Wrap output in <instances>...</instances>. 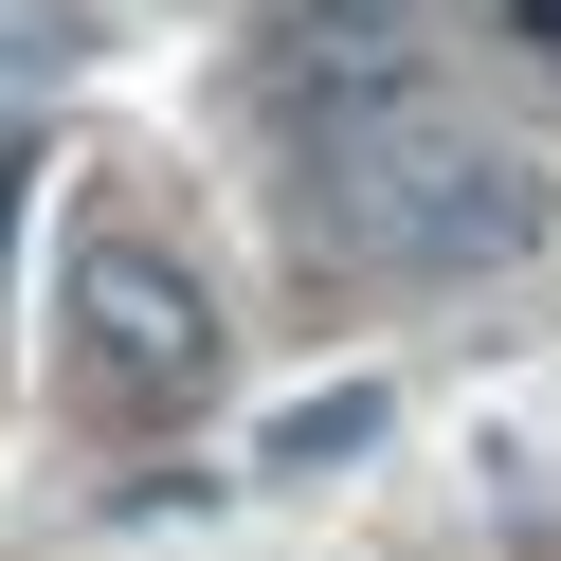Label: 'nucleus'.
<instances>
[{
    "label": "nucleus",
    "instance_id": "nucleus-6",
    "mask_svg": "<svg viewBox=\"0 0 561 561\" xmlns=\"http://www.w3.org/2000/svg\"><path fill=\"white\" fill-rule=\"evenodd\" d=\"M19 182H37V146H0V254H19Z\"/></svg>",
    "mask_w": 561,
    "mask_h": 561
},
{
    "label": "nucleus",
    "instance_id": "nucleus-2",
    "mask_svg": "<svg viewBox=\"0 0 561 561\" xmlns=\"http://www.w3.org/2000/svg\"><path fill=\"white\" fill-rule=\"evenodd\" d=\"M218 363H236V327L199 290V254L146 236V218H91L73 236V399L127 416V435H163V416L218 399Z\"/></svg>",
    "mask_w": 561,
    "mask_h": 561
},
{
    "label": "nucleus",
    "instance_id": "nucleus-4",
    "mask_svg": "<svg viewBox=\"0 0 561 561\" xmlns=\"http://www.w3.org/2000/svg\"><path fill=\"white\" fill-rule=\"evenodd\" d=\"M363 435H399V399H380V380H344V399H290L254 435V471H327V453H363Z\"/></svg>",
    "mask_w": 561,
    "mask_h": 561
},
{
    "label": "nucleus",
    "instance_id": "nucleus-5",
    "mask_svg": "<svg viewBox=\"0 0 561 561\" xmlns=\"http://www.w3.org/2000/svg\"><path fill=\"white\" fill-rule=\"evenodd\" d=\"M489 55H507V73H543V91H561V0H489Z\"/></svg>",
    "mask_w": 561,
    "mask_h": 561
},
{
    "label": "nucleus",
    "instance_id": "nucleus-1",
    "mask_svg": "<svg viewBox=\"0 0 561 561\" xmlns=\"http://www.w3.org/2000/svg\"><path fill=\"white\" fill-rule=\"evenodd\" d=\"M308 182H290V236L327 272H363V290H453V272H507L525 236H543V163L507 146V127H471V110H363V127H327V146H290Z\"/></svg>",
    "mask_w": 561,
    "mask_h": 561
},
{
    "label": "nucleus",
    "instance_id": "nucleus-3",
    "mask_svg": "<svg viewBox=\"0 0 561 561\" xmlns=\"http://www.w3.org/2000/svg\"><path fill=\"white\" fill-rule=\"evenodd\" d=\"M435 91V19L416 0H290L254 37V110L290 127V146H327V127H363V110H416Z\"/></svg>",
    "mask_w": 561,
    "mask_h": 561
}]
</instances>
